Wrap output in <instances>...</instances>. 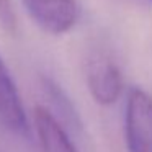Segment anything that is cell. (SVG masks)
I'll return each mask as SVG.
<instances>
[{
  "mask_svg": "<svg viewBox=\"0 0 152 152\" xmlns=\"http://www.w3.org/2000/svg\"><path fill=\"white\" fill-rule=\"evenodd\" d=\"M0 25L8 33H15L17 30V17L12 0H0Z\"/></svg>",
  "mask_w": 152,
  "mask_h": 152,
  "instance_id": "cell-7",
  "label": "cell"
},
{
  "mask_svg": "<svg viewBox=\"0 0 152 152\" xmlns=\"http://www.w3.org/2000/svg\"><path fill=\"white\" fill-rule=\"evenodd\" d=\"M85 79L90 95L98 105H113L121 96L123 77L121 70L110 56L102 53L93 54L87 62Z\"/></svg>",
  "mask_w": 152,
  "mask_h": 152,
  "instance_id": "cell-3",
  "label": "cell"
},
{
  "mask_svg": "<svg viewBox=\"0 0 152 152\" xmlns=\"http://www.w3.org/2000/svg\"><path fill=\"white\" fill-rule=\"evenodd\" d=\"M0 126L17 136L30 134V121L23 100L2 54H0Z\"/></svg>",
  "mask_w": 152,
  "mask_h": 152,
  "instance_id": "cell-4",
  "label": "cell"
},
{
  "mask_svg": "<svg viewBox=\"0 0 152 152\" xmlns=\"http://www.w3.org/2000/svg\"><path fill=\"white\" fill-rule=\"evenodd\" d=\"M145 2H149V4H152V0H145Z\"/></svg>",
  "mask_w": 152,
  "mask_h": 152,
  "instance_id": "cell-8",
  "label": "cell"
},
{
  "mask_svg": "<svg viewBox=\"0 0 152 152\" xmlns=\"http://www.w3.org/2000/svg\"><path fill=\"white\" fill-rule=\"evenodd\" d=\"M0 152H2V151H0Z\"/></svg>",
  "mask_w": 152,
  "mask_h": 152,
  "instance_id": "cell-9",
  "label": "cell"
},
{
  "mask_svg": "<svg viewBox=\"0 0 152 152\" xmlns=\"http://www.w3.org/2000/svg\"><path fill=\"white\" fill-rule=\"evenodd\" d=\"M33 123L43 152H79L70 134L46 106H36Z\"/></svg>",
  "mask_w": 152,
  "mask_h": 152,
  "instance_id": "cell-5",
  "label": "cell"
},
{
  "mask_svg": "<svg viewBox=\"0 0 152 152\" xmlns=\"http://www.w3.org/2000/svg\"><path fill=\"white\" fill-rule=\"evenodd\" d=\"M44 90H46L49 100H53L54 103V111L49 110L53 115L59 113V116H56V119L61 123V124L66 128V131L70 134L69 128L70 129H79L80 128V123H79V118H77V113L74 110V106L70 105L69 98L64 95V92L61 90V87L57 83H54L53 80L46 79L44 80Z\"/></svg>",
  "mask_w": 152,
  "mask_h": 152,
  "instance_id": "cell-6",
  "label": "cell"
},
{
  "mask_svg": "<svg viewBox=\"0 0 152 152\" xmlns=\"http://www.w3.org/2000/svg\"><path fill=\"white\" fill-rule=\"evenodd\" d=\"M28 17L48 34H66L79 20V0H21Z\"/></svg>",
  "mask_w": 152,
  "mask_h": 152,
  "instance_id": "cell-2",
  "label": "cell"
},
{
  "mask_svg": "<svg viewBox=\"0 0 152 152\" xmlns=\"http://www.w3.org/2000/svg\"><path fill=\"white\" fill-rule=\"evenodd\" d=\"M124 141L128 152H152V96L141 88L126 98Z\"/></svg>",
  "mask_w": 152,
  "mask_h": 152,
  "instance_id": "cell-1",
  "label": "cell"
}]
</instances>
